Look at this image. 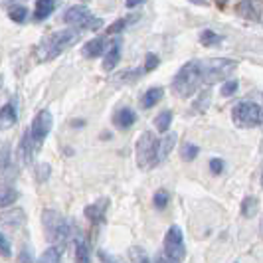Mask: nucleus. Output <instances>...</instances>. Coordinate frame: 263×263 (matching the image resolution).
<instances>
[{"mask_svg": "<svg viewBox=\"0 0 263 263\" xmlns=\"http://www.w3.org/2000/svg\"><path fill=\"white\" fill-rule=\"evenodd\" d=\"M202 83V62H186L184 66L176 71L172 79V91L176 93L180 99H188L200 91Z\"/></svg>", "mask_w": 263, "mask_h": 263, "instance_id": "1", "label": "nucleus"}, {"mask_svg": "<svg viewBox=\"0 0 263 263\" xmlns=\"http://www.w3.org/2000/svg\"><path fill=\"white\" fill-rule=\"evenodd\" d=\"M79 38V30L76 28H66L60 32H53L52 36H48L46 40H42V44L38 46V58L40 62H48L58 58L60 53H64L67 48H71Z\"/></svg>", "mask_w": 263, "mask_h": 263, "instance_id": "2", "label": "nucleus"}, {"mask_svg": "<svg viewBox=\"0 0 263 263\" xmlns=\"http://www.w3.org/2000/svg\"><path fill=\"white\" fill-rule=\"evenodd\" d=\"M42 226H44L46 239L50 241V246H55L62 250L69 237V224L66 218L55 210H44L42 212Z\"/></svg>", "mask_w": 263, "mask_h": 263, "instance_id": "3", "label": "nucleus"}, {"mask_svg": "<svg viewBox=\"0 0 263 263\" xmlns=\"http://www.w3.org/2000/svg\"><path fill=\"white\" fill-rule=\"evenodd\" d=\"M157 155H158V137H155V133L145 131L139 137L137 145H135V157H137L139 168L151 171V168L158 166Z\"/></svg>", "mask_w": 263, "mask_h": 263, "instance_id": "4", "label": "nucleus"}, {"mask_svg": "<svg viewBox=\"0 0 263 263\" xmlns=\"http://www.w3.org/2000/svg\"><path fill=\"white\" fill-rule=\"evenodd\" d=\"M232 121L241 129H257L261 125V107L255 101H239L232 109Z\"/></svg>", "mask_w": 263, "mask_h": 263, "instance_id": "5", "label": "nucleus"}, {"mask_svg": "<svg viewBox=\"0 0 263 263\" xmlns=\"http://www.w3.org/2000/svg\"><path fill=\"white\" fill-rule=\"evenodd\" d=\"M236 66V62L228 58H216L208 64H202V83L214 85L218 81H224L226 78H230V73H234Z\"/></svg>", "mask_w": 263, "mask_h": 263, "instance_id": "6", "label": "nucleus"}, {"mask_svg": "<svg viewBox=\"0 0 263 263\" xmlns=\"http://www.w3.org/2000/svg\"><path fill=\"white\" fill-rule=\"evenodd\" d=\"M164 257L172 263H182L186 257L184 234L178 226H171L164 236Z\"/></svg>", "mask_w": 263, "mask_h": 263, "instance_id": "7", "label": "nucleus"}, {"mask_svg": "<svg viewBox=\"0 0 263 263\" xmlns=\"http://www.w3.org/2000/svg\"><path fill=\"white\" fill-rule=\"evenodd\" d=\"M64 22L81 28V30H99V28L103 26V20L93 16L85 6H71V8H67L66 14H64Z\"/></svg>", "mask_w": 263, "mask_h": 263, "instance_id": "8", "label": "nucleus"}, {"mask_svg": "<svg viewBox=\"0 0 263 263\" xmlns=\"http://www.w3.org/2000/svg\"><path fill=\"white\" fill-rule=\"evenodd\" d=\"M52 127H53V117L52 113H50V109H42L38 115L34 117L32 125H30V135H32L34 143L42 145L46 141V137L52 133Z\"/></svg>", "mask_w": 263, "mask_h": 263, "instance_id": "9", "label": "nucleus"}, {"mask_svg": "<svg viewBox=\"0 0 263 263\" xmlns=\"http://www.w3.org/2000/svg\"><path fill=\"white\" fill-rule=\"evenodd\" d=\"M18 176V168L12 157V146L2 145L0 146V180L4 182H12Z\"/></svg>", "mask_w": 263, "mask_h": 263, "instance_id": "10", "label": "nucleus"}, {"mask_svg": "<svg viewBox=\"0 0 263 263\" xmlns=\"http://www.w3.org/2000/svg\"><path fill=\"white\" fill-rule=\"evenodd\" d=\"M24 224H26V212L22 208H10V210L0 212V226L2 228L16 230V228H22Z\"/></svg>", "mask_w": 263, "mask_h": 263, "instance_id": "11", "label": "nucleus"}, {"mask_svg": "<svg viewBox=\"0 0 263 263\" xmlns=\"http://www.w3.org/2000/svg\"><path fill=\"white\" fill-rule=\"evenodd\" d=\"M18 123V105L16 99L0 107V131H8Z\"/></svg>", "mask_w": 263, "mask_h": 263, "instance_id": "12", "label": "nucleus"}, {"mask_svg": "<svg viewBox=\"0 0 263 263\" xmlns=\"http://www.w3.org/2000/svg\"><path fill=\"white\" fill-rule=\"evenodd\" d=\"M135 123H137V113L129 107H119L117 111L113 113V125L121 131L131 129Z\"/></svg>", "mask_w": 263, "mask_h": 263, "instance_id": "13", "label": "nucleus"}, {"mask_svg": "<svg viewBox=\"0 0 263 263\" xmlns=\"http://www.w3.org/2000/svg\"><path fill=\"white\" fill-rule=\"evenodd\" d=\"M107 208H109V200L101 198V200L93 202V204H89V206L85 208V216H87V220H89L91 224L97 226V224H101V222L105 220Z\"/></svg>", "mask_w": 263, "mask_h": 263, "instance_id": "14", "label": "nucleus"}, {"mask_svg": "<svg viewBox=\"0 0 263 263\" xmlns=\"http://www.w3.org/2000/svg\"><path fill=\"white\" fill-rule=\"evenodd\" d=\"M36 146L38 145L34 143L30 131H24L22 139H20V146H18V157H20V160H22L24 164L32 162V158H34V148H36Z\"/></svg>", "mask_w": 263, "mask_h": 263, "instance_id": "15", "label": "nucleus"}, {"mask_svg": "<svg viewBox=\"0 0 263 263\" xmlns=\"http://www.w3.org/2000/svg\"><path fill=\"white\" fill-rule=\"evenodd\" d=\"M176 145V133H164V137L162 139H158V164L160 162H164L168 155L172 153V148Z\"/></svg>", "mask_w": 263, "mask_h": 263, "instance_id": "16", "label": "nucleus"}, {"mask_svg": "<svg viewBox=\"0 0 263 263\" xmlns=\"http://www.w3.org/2000/svg\"><path fill=\"white\" fill-rule=\"evenodd\" d=\"M81 53H83V58H89V60L103 55V53H105V38L89 40V42L81 48Z\"/></svg>", "mask_w": 263, "mask_h": 263, "instance_id": "17", "label": "nucleus"}, {"mask_svg": "<svg viewBox=\"0 0 263 263\" xmlns=\"http://www.w3.org/2000/svg\"><path fill=\"white\" fill-rule=\"evenodd\" d=\"M55 10V0H36V8H34V20L42 22L48 20Z\"/></svg>", "mask_w": 263, "mask_h": 263, "instance_id": "18", "label": "nucleus"}, {"mask_svg": "<svg viewBox=\"0 0 263 263\" xmlns=\"http://www.w3.org/2000/svg\"><path fill=\"white\" fill-rule=\"evenodd\" d=\"M119 62H121V44H119V42H113L111 48H109L105 53L103 69H105V71H113V69L119 66Z\"/></svg>", "mask_w": 263, "mask_h": 263, "instance_id": "19", "label": "nucleus"}, {"mask_svg": "<svg viewBox=\"0 0 263 263\" xmlns=\"http://www.w3.org/2000/svg\"><path fill=\"white\" fill-rule=\"evenodd\" d=\"M162 97H164V89L162 87H151L141 97V105L145 107V109H151V107H155L157 103H160Z\"/></svg>", "mask_w": 263, "mask_h": 263, "instance_id": "20", "label": "nucleus"}, {"mask_svg": "<svg viewBox=\"0 0 263 263\" xmlns=\"http://www.w3.org/2000/svg\"><path fill=\"white\" fill-rule=\"evenodd\" d=\"M18 200V190L14 186H0V208H8Z\"/></svg>", "mask_w": 263, "mask_h": 263, "instance_id": "21", "label": "nucleus"}, {"mask_svg": "<svg viewBox=\"0 0 263 263\" xmlns=\"http://www.w3.org/2000/svg\"><path fill=\"white\" fill-rule=\"evenodd\" d=\"M172 111H168V109H164V111H160L157 115V119H155V127H157L158 133H168L171 131V125H172Z\"/></svg>", "mask_w": 263, "mask_h": 263, "instance_id": "22", "label": "nucleus"}, {"mask_svg": "<svg viewBox=\"0 0 263 263\" xmlns=\"http://www.w3.org/2000/svg\"><path fill=\"white\" fill-rule=\"evenodd\" d=\"M76 263H89V243L83 237L76 241Z\"/></svg>", "mask_w": 263, "mask_h": 263, "instance_id": "23", "label": "nucleus"}, {"mask_svg": "<svg viewBox=\"0 0 263 263\" xmlns=\"http://www.w3.org/2000/svg\"><path fill=\"white\" fill-rule=\"evenodd\" d=\"M8 18L16 22V24H24L28 18V8L26 6H22V4H12L10 8H8Z\"/></svg>", "mask_w": 263, "mask_h": 263, "instance_id": "24", "label": "nucleus"}, {"mask_svg": "<svg viewBox=\"0 0 263 263\" xmlns=\"http://www.w3.org/2000/svg\"><path fill=\"white\" fill-rule=\"evenodd\" d=\"M38 263H62V250L55 246H50L38 257Z\"/></svg>", "mask_w": 263, "mask_h": 263, "instance_id": "25", "label": "nucleus"}, {"mask_svg": "<svg viewBox=\"0 0 263 263\" xmlns=\"http://www.w3.org/2000/svg\"><path fill=\"white\" fill-rule=\"evenodd\" d=\"M222 40L224 38H222L220 34H216V32H212V30H202V34H200V44H202V46H206V48H214V46H218Z\"/></svg>", "mask_w": 263, "mask_h": 263, "instance_id": "26", "label": "nucleus"}, {"mask_svg": "<svg viewBox=\"0 0 263 263\" xmlns=\"http://www.w3.org/2000/svg\"><path fill=\"white\" fill-rule=\"evenodd\" d=\"M210 99H212V93L208 89H204L202 93H198V99L194 101V111L198 113H204L208 105H210Z\"/></svg>", "mask_w": 263, "mask_h": 263, "instance_id": "27", "label": "nucleus"}, {"mask_svg": "<svg viewBox=\"0 0 263 263\" xmlns=\"http://www.w3.org/2000/svg\"><path fill=\"white\" fill-rule=\"evenodd\" d=\"M168 202H171V196H168V192H166V190H158V192H155L153 204H155V208H157V210H164V208L168 206Z\"/></svg>", "mask_w": 263, "mask_h": 263, "instance_id": "28", "label": "nucleus"}, {"mask_svg": "<svg viewBox=\"0 0 263 263\" xmlns=\"http://www.w3.org/2000/svg\"><path fill=\"white\" fill-rule=\"evenodd\" d=\"M255 212H257V200L248 196L246 200H243V204H241V214H243L246 218H251Z\"/></svg>", "mask_w": 263, "mask_h": 263, "instance_id": "29", "label": "nucleus"}, {"mask_svg": "<svg viewBox=\"0 0 263 263\" xmlns=\"http://www.w3.org/2000/svg\"><path fill=\"white\" fill-rule=\"evenodd\" d=\"M198 153H200V148H198L196 145H192V143H184L182 145V160H186V162H190V160H194V158L198 157Z\"/></svg>", "mask_w": 263, "mask_h": 263, "instance_id": "30", "label": "nucleus"}, {"mask_svg": "<svg viewBox=\"0 0 263 263\" xmlns=\"http://www.w3.org/2000/svg\"><path fill=\"white\" fill-rule=\"evenodd\" d=\"M237 87H239V81H237V79H228L224 85H222L220 93H222L224 97H232V95L237 93Z\"/></svg>", "mask_w": 263, "mask_h": 263, "instance_id": "31", "label": "nucleus"}, {"mask_svg": "<svg viewBox=\"0 0 263 263\" xmlns=\"http://www.w3.org/2000/svg\"><path fill=\"white\" fill-rule=\"evenodd\" d=\"M131 259H133V263H153L148 259V255H146V251L143 250V248H133Z\"/></svg>", "mask_w": 263, "mask_h": 263, "instance_id": "32", "label": "nucleus"}, {"mask_svg": "<svg viewBox=\"0 0 263 263\" xmlns=\"http://www.w3.org/2000/svg\"><path fill=\"white\" fill-rule=\"evenodd\" d=\"M158 64H160V60H158L157 53H146L145 55V67H143V71H155L158 67Z\"/></svg>", "mask_w": 263, "mask_h": 263, "instance_id": "33", "label": "nucleus"}, {"mask_svg": "<svg viewBox=\"0 0 263 263\" xmlns=\"http://www.w3.org/2000/svg\"><path fill=\"white\" fill-rule=\"evenodd\" d=\"M131 20H133V18H119L117 22H113L111 26L107 28V34H117V32H123Z\"/></svg>", "mask_w": 263, "mask_h": 263, "instance_id": "34", "label": "nucleus"}, {"mask_svg": "<svg viewBox=\"0 0 263 263\" xmlns=\"http://www.w3.org/2000/svg\"><path fill=\"white\" fill-rule=\"evenodd\" d=\"M0 255L2 257H10L12 255V248H10V241L4 234H0Z\"/></svg>", "mask_w": 263, "mask_h": 263, "instance_id": "35", "label": "nucleus"}, {"mask_svg": "<svg viewBox=\"0 0 263 263\" xmlns=\"http://www.w3.org/2000/svg\"><path fill=\"white\" fill-rule=\"evenodd\" d=\"M226 168V162L222 158H212L210 160V172L212 174H222Z\"/></svg>", "mask_w": 263, "mask_h": 263, "instance_id": "36", "label": "nucleus"}, {"mask_svg": "<svg viewBox=\"0 0 263 263\" xmlns=\"http://www.w3.org/2000/svg\"><path fill=\"white\" fill-rule=\"evenodd\" d=\"M20 263H34L32 261L30 251H28V248H22V253H20Z\"/></svg>", "mask_w": 263, "mask_h": 263, "instance_id": "37", "label": "nucleus"}, {"mask_svg": "<svg viewBox=\"0 0 263 263\" xmlns=\"http://www.w3.org/2000/svg\"><path fill=\"white\" fill-rule=\"evenodd\" d=\"M146 0H125V4H127V8H135V6H139V4H145Z\"/></svg>", "mask_w": 263, "mask_h": 263, "instance_id": "38", "label": "nucleus"}, {"mask_svg": "<svg viewBox=\"0 0 263 263\" xmlns=\"http://www.w3.org/2000/svg\"><path fill=\"white\" fill-rule=\"evenodd\" d=\"M153 263H172V261H171V259H166V257H157Z\"/></svg>", "mask_w": 263, "mask_h": 263, "instance_id": "39", "label": "nucleus"}, {"mask_svg": "<svg viewBox=\"0 0 263 263\" xmlns=\"http://www.w3.org/2000/svg\"><path fill=\"white\" fill-rule=\"evenodd\" d=\"M190 2H194V4H208V0H190Z\"/></svg>", "mask_w": 263, "mask_h": 263, "instance_id": "40", "label": "nucleus"}, {"mask_svg": "<svg viewBox=\"0 0 263 263\" xmlns=\"http://www.w3.org/2000/svg\"><path fill=\"white\" fill-rule=\"evenodd\" d=\"M216 2H218L220 6H224V4H226V2H228V0H216Z\"/></svg>", "mask_w": 263, "mask_h": 263, "instance_id": "41", "label": "nucleus"}]
</instances>
